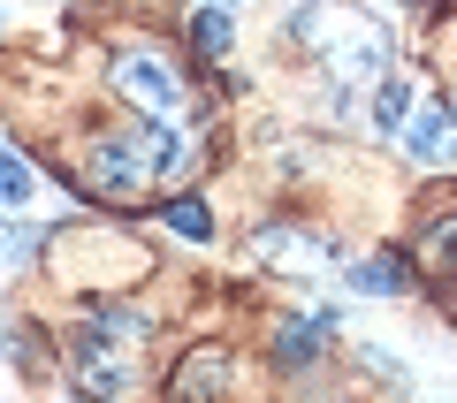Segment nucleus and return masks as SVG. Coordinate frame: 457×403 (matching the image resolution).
Listing matches in <instances>:
<instances>
[{
	"label": "nucleus",
	"instance_id": "f257e3e1",
	"mask_svg": "<svg viewBox=\"0 0 457 403\" xmlns=\"http://www.w3.org/2000/svg\"><path fill=\"white\" fill-rule=\"evenodd\" d=\"M176 168H183V137L168 129V114H137L130 129H99L92 152H84V176L107 198H137Z\"/></svg>",
	"mask_w": 457,
	"mask_h": 403
},
{
	"label": "nucleus",
	"instance_id": "f03ea898",
	"mask_svg": "<svg viewBox=\"0 0 457 403\" xmlns=\"http://www.w3.org/2000/svg\"><path fill=\"white\" fill-rule=\"evenodd\" d=\"M297 31H312L305 46L320 53L328 69H336V84L351 92L359 77H381L389 69V31L366 16H343V8H312V16H297Z\"/></svg>",
	"mask_w": 457,
	"mask_h": 403
},
{
	"label": "nucleus",
	"instance_id": "7ed1b4c3",
	"mask_svg": "<svg viewBox=\"0 0 457 403\" xmlns=\"http://www.w3.org/2000/svg\"><path fill=\"white\" fill-rule=\"evenodd\" d=\"M114 92L130 99L137 114H168V122L183 114V77L153 46H122V53H114Z\"/></svg>",
	"mask_w": 457,
	"mask_h": 403
},
{
	"label": "nucleus",
	"instance_id": "20e7f679",
	"mask_svg": "<svg viewBox=\"0 0 457 403\" xmlns=\"http://www.w3.org/2000/svg\"><path fill=\"white\" fill-rule=\"evenodd\" d=\"M404 145H411V160H427V168H457V99L420 107L411 129H404Z\"/></svg>",
	"mask_w": 457,
	"mask_h": 403
},
{
	"label": "nucleus",
	"instance_id": "39448f33",
	"mask_svg": "<svg viewBox=\"0 0 457 403\" xmlns=\"http://www.w3.org/2000/svg\"><path fill=\"white\" fill-rule=\"evenodd\" d=\"M336 312H312V320H290V327H275V342H282V366H312L320 358V342L336 335Z\"/></svg>",
	"mask_w": 457,
	"mask_h": 403
},
{
	"label": "nucleus",
	"instance_id": "423d86ee",
	"mask_svg": "<svg viewBox=\"0 0 457 403\" xmlns=\"http://www.w3.org/2000/svg\"><path fill=\"white\" fill-rule=\"evenodd\" d=\"M252 251H260V259H282V267H320V259H336V243L290 236V228H260V236H252Z\"/></svg>",
	"mask_w": 457,
	"mask_h": 403
},
{
	"label": "nucleus",
	"instance_id": "0eeeda50",
	"mask_svg": "<svg viewBox=\"0 0 457 403\" xmlns=\"http://www.w3.org/2000/svg\"><path fill=\"white\" fill-rule=\"evenodd\" d=\"M31 191H38L31 160H23L16 145H0V206H31Z\"/></svg>",
	"mask_w": 457,
	"mask_h": 403
},
{
	"label": "nucleus",
	"instance_id": "6e6552de",
	"mask_svg": "<svg viewBox=\"0 0 457 403\" xmlns=\"http://www.w3.org/2000/svg\"><path fill=\"white\" fill-rule=\"evenodd\" d=\"M404 259H366V267H359V275H351V290H359V297H396V290H404Z\"/></svg>",
	"mask_w": 457,
	"mask_h": 403
},
{
	"label": "nucleus",
	"instance_id": "1a4fd4ad",
	"mask_svg": "<svg viewBox=\"0 0 457 403\" xmlns=\"http://www.w3.org/2000/svg\"><path fill=\"white\" fill-rule=\"evenodd\" d=\"M228 38H237V31H228V16H221V8H198V16H191V46H198V53H213V62H221V53H228Z\"/></svg>",
	"mask_w": 457,
	"mask_h": 403
},
{
	"label": "nucleus",
	"instance_id": "9d476101",
	"mask_svg": "<svg viewBox=\"0 0 457 403\" xmlns=\"http://www.w3.org/2000/svg\"><path fill=\"white\" fill-rule=\"evenodd\" d=\"M38 251V221H0V275Z\"/></svg>",
	"mask_w": 457,
	"mask_h": 403
},
{
	"label": "nucleus",
	"instance_id": "9b49d317",
	"mask_svg": "<svg viewBox=\"0 0 457 403\" xmlns=\"http://www.w3.org/2000/svg\"><path fill=\"white\" fill-rule=\"evenodd\" d=\"M161 221H168V228H176V236H191V243H206V236H213V213H206V206H198V198H176V206H168V213H161Z\"/></svg>",
	"mask_w": 457,
	"mask_h": 403
},
{
	"label": "nucleus",
	"instance_id": "f8f14e48",
	"mask_svg": "<svg viewBox=\"0 0 457 403\" xmlns=\"http://www.w3.org/2000/svg\"><path fill=\"white\" fill-rule=\"evenodd\" d=\"M374 99H381V107H374V122H381V129H396V122L411 114V84H404V77H381V92H374Z\"/></svg>",
	"mask_w": 457,
	"mask_h": 403
},
{
	"label": "nucleus",
	"instance_id": "ddd939ff",
	"mask_svg": "<svg viewBox=\"0 0 457 403\" xmlns=\"http://www.w3.org/2000/svg\"><path fill=\"white\" fill-rule=\"evenodd\" d=\"M427 251H435V267H457V213L427 221Z\"/></svg>",
	"mask_w": 457,
	"mask_h": 403
},
{
	"label": "nucleus",
	"instance_id": "4468645a",
	"mask_svg": "<svg viewBox=\"0 0 457 403\" xmlns=\"http://www.w3.org/2000/svg\"><path fill=\"white\" fill-rule=\"evenodd\" d=\"M221 381H228V366H221L213 350H198V358H191V373H183V388H221Z\"/></svg>",
	"mask_w": 457,
	"mask_h": 403
},
{
	"label": "nucleus",
	"instance_id": "2eb2a0df",
	"mask_svg": "<svg viewBox=\"0 0 457 403\" xmlns=\"http://www.w3.org/2000/svg\"><path fill=\"white\" fill-rule=\"evenodd\" d=\"M450 99H457V92H450Z\"/></svg>",
	"mask_w": 457,
	"mask_h": 403
}]
</instances>
